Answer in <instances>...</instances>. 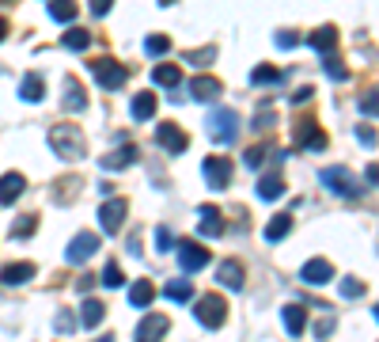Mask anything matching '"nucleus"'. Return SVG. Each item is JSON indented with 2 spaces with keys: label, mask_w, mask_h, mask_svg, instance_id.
<instances>
[{
  "label": "nucleus",
  "mask_w": 379,
  "mask_h": 342,
  "mask_svg": "<svg viewBox=\"0 0 379 342\" xmlns=\"http://www.w3.org/2000/svg\"><path fill=\"white\" fill-rule=\"evenodd\" d=\"M50 145H53V152H57L61 160H84V152H87L80 129H72V126H53L50 129Z\"/></svg>",
  "instance_id": "nucleus-1"
},
{
  "label": "nucleus",
  "mask_w": 379,
  "mask_h": 342,
  "mask_svg": "<svg viewBox=\"0 0 379 342\" xmlns=\"http://www.w3.org/2000/svg\"><path fill=\"white\" fill-rule=\"evenodd\" d=\"M205 129H209V137H213L216 145H231L236 134H239V114H236V110H228V107H220V110L209 114Z\"/></svg>",
  "instance_id": "nucleus-2"
},
{
  "label": "nucleus",
  "mask_w": 379,
  "mask_h": 342,
  "mask_svg": "<svg viewBox=\"0 0 379 342\" xmlns=\"http://www.w3.org/2000/svg\"><path fill=\"white\" fill-rule=\"evenodd\" d=\"M92 76H95V84L103 87V92H118V87H126V80H129L126 65H118L114 58L92 61Z\"/></svg>",
  "instance_id": "nucleus-3"
},
{
  "label": "nucleus",
  "mask_w": 379,
  "mask_h": 342,
  "mask_svg": "<svg viewBox=\"0 0 379 342\" xmlns=\"http://www.w3.org/2000/svg\"><path fill=\"white\" fill-rule=\"evenodd\" d=\"M194 316H197V324H202V327L216 331V327H224V319H228V301H224V296H216V293H209V296L197 301Z\"/></svg>",
  "instance_id": "nucleus-4"
},
{
  "label": "nucleus",
  "mask_w": 379,
  "mask_h": 342,
  "mask_svg": "<svg viewBox=\"0 0 379 342\" xmlns=\"http://www.w3.org/2000/svg\"><path fill=\"white\" fill-rule=\"evenodd\" d=\"M319 183L330 186V191L341 194V198H361V183L349 175V168H326V171H319Z\"/></svg>",
  "instance_id": "nucleus-5"
},
{
  "label": "nucleus",
  "mask_w": 379,
  "mask_h": 342,
  "mask_svg": "<svg viewBox=\"0 0 379 342\" xmlns=\"http://www.w3.org/2000/svg\"><path fill=\"white\" fill-rule=\"evenodd\" d=\"M126 213H129V202H126V198H106V202L99 205V225H103V233H106V236L121 233Z\"/></svg>",
  "instance_id": "nucleus-6"
},
{
  "label": "nucleus",
  "mask_w": 379,
  "mask_h": 342,
  "mask_svg": "<svg viewBox=\"0 0 379 342\" xmlns=\"http://www.w3.org/2000/svg\"><path fill=\"white\" fill-rule=\"evenodd\" d=\"M175 251H178V267L186 274H197V270L209 267V251L197 244V240H182V244H175Z\"/></svg>",
  "instance_id": "nucleus-7"
},
{
  "label": "nucleus",
  "mask_w": 379,
  "mask_h": 342,
  "mask_svg": "<svg viewBox=\"0 0 379 342\" xmlns=\"http://www.w3.org/2000/svg\"><path fill=\"white\" fill-rule=\"evenodd\" d=\"M202 171H205V183L213 186V191H224V186H231V160L209 156V160L202 164Z\"/></svg>",
  "instance_id": "nucleus-8"
},
{
  "label": "nucleus",
  "mask_w": 379,
  "mask_h": 342,
  "mask_svg": "<svg viewBox=\"0 0 379 342\" xmlns=\"http://www.w3.org/2000/svg\"><path fill=\"white\" fill-rule=\"evenodd\" d=\"M220 92H224V84H220L216 76H205V73H197L194 84H190V95H194L197 103H216Z\"/></svg>",
  "instance_id": "nucleus-9"
},
{
  "label": "nucleus",
  "mask_w": 379,
  "mask_h": 342,
  "mask_svg": "<svg viewBox=\"0 0 379 342\" xmlns=\"http://www.w3.org/2000/svg\"><path fill=\"white\" fill-rule=\"evenodd\" d=\"M167 327H171V324H167V316H144L141 319V324H137V335H133V342H160L163 335H167Z\"/></svg>",
  "instance_id": "nucleus-10"
},
{
  "label": "nucleus",
  "mask_w": 379,
  "mask_h": 342,
  "mask_svg": "<svg viewBox=\"0 0 379 342\" xmlns=\"http://www.w3.org/2000/svg\"><path fill=\"white\" fill-rule=\"evenodd\" d=\"M95 251H99V236L95 233H76V240L69 244V255H65V259H69V262H87Z\"/></svg>",
  "instance_id": "nucleus-11"
},
{
  "label": "nucleus",
  "mask_w": 379,
  "mask_h": 342,
  "mask_svg": "<svg viewBox=\"0 0 379 342\" xmlns=\"http://www.w3.org/2000/svg\"><path fill=\"white\" fill-rule=\"evenodd\" d=\"M155 141H160L167 152H175V156H178V152H186V145H190L186 134H182V129H178L175 122H163L160 129H155Z\"/></svg>",
  "instance_id": "nucleus-12"
},
{
  "label": "nucleus",
  "mask_w": 379,
  "mask_h": 342,
  "mask_svg": "<svg viewBox=\"0 0 379 342\" xmlns=\"http://www.w3.org/2000/svg\"><path fill=\"white\" fill-rule=\"evenodd\" d=\"M23 191H27V179L19 171L0 175V205H12L16 198H23Z\"/></svg>",
  "instance_id": "nucleus-13"
},
{
  "label": "nucleus",
  "mask_w": 379,
  "mask_h": 342,
  "mask_svg": "<svg viewBox=\"0 0 379 342\" xmlns=\"http://www.w3.org/2000/svg\"><path fill=\"white\" fill-rule=\"evenodd\" d=\"M216 282L228 285L231 293H239L243 285H247V274H243V267H239L236 259H224V262H220V270H216Z\"/></svg>",
  "instance_id": "nucleus-14"
},
{
  "label": "nucleus",
  "mask_w": 379,
  "mask_h": 342,
  "mask_svg": "<svg viewBox=\"0 0 379 342\" xmlns=\"http://www.w3.org/2000/svg\"><path fill=\"white\" fill-rule=\"evenodd\" d=\"M137 145H121L118 152H110V156H103V171H126L129 164H137Z\"/></svg>",
  "instance_id": "nucleus-15"
},
{
  "label": "nucleus",
  "mask_w": 379,
  "mask_h": 342,
  "mask_svg": "<svg viewBox=\"0 0 379 342\" xmlns=\"http://www.w3.org/2000/svg\"><path fill=\"white\" fill-rule=\"evenodd\" d=\"M31 278H35V262H8L0 270V285H23Z\"/></svg>",
  "instance_id": "nucleus-16"
},
{
  "label": "nucleus",
  "mask_w": 379,
  "mask_h": 342,
  "mask_svg": "<svg viewBox=\"0 0 379 342\" xmlns=\"http://www.w3.org/2000/svg\"><path fill=\"white\" fill-rule=\"evenodd\" d=\"M307 42H311V50H315V53H334V46H338V27L326 23V27L311 31Z\"/></svg>",
  "instance_id": "nucleus-17"
},
{
  "label": "nucleus",
  "mask_w": 379,
  "mask_h": 342,
  "mask_svg": "<svg viewBox=\"0 0 379 342\" xmlns=\"http://www.w3.org/2000/svg\"><path fill=\"white\" fill-rule=\"evenodd\" d=\"M300 278H304L307 285H322V282H330V278H334V267H330L326 259H311V262H304Z\"/></svg>",
  "instance_id": "nucleus-18"
},
{
  "label": "nucleus",
  "mask_w": 379,
  "mask_h": 342,
  "mask_svg": "<svg viewBox=\"0 0 379 342\" xmlns=\"http://www.w3.org/2000/svg\"><path fill=\"white\" fill-rule=\"evenodd\" d=\"M197 220H202L197 228H202L205 236H220V233H224V213H220L216 205H202V209H197Z\"/></svg>",
  "instance_id": "nucleus-19"
},
{
  "label": "nucleus",
  "mask_w": 379,
  "mask_h": 342,
  "mask_svg": "<svg viewBox=\"0 0 379 342\" xmlns=\"http://www.w3.org/2000/svg\"><path fill=\"white\" fill-rule=\"evenodd\" d=\"M285 194V179H281V171H265L262 179H258V198H265V202H277V198Z\"/></svg>",
  "instance_id": "nucleus-20"
},
{
  "label": "nucleus",
  "mask_w": 379,
  "mask_h": 342,
  "mask_svg": "<svg viewBox=\"0 0 379 342\" xmlns=\"http://www.w3.org/2000/svg\"><path fill=\"white\" fill-rule=\"evenodd\" d=\"M42 95H46V80H42L38 73H27L23 80H19V99H23V103H38Z\"/></svg>",
  "instance_id": "nucleus-21"
},
{
  "label": "nucleus",
  "mask_w": 379,
  "mask_h": 342,
  "mask_svg": "<svg viewBox=\"0 0 379 342\" xmlns=\"http://www.w3.org/2000/svg\"><path fill=\"white\" fill-rule=\"evenodd\" d=\"M281 316H285V331H288V335H304V331H307V308L304 304H288Z\"/></svg>",
  "instance_id": "nucleus-22"
},
{
  "label": "nucleus",
  "mask_w": 379,
  "mask_h": 342,
  "mask_svg": "<svg viewBox=\"0 0 379 342\" xmlns=\"http://www.w3.org/2000/svg\"><path fill=\"white\" fill-rule=\"evenodd\" d=\"M300 145L307 152H322L326 149V137H322V129L315 122H300Z\"/></svg>",
  "instance_id": "nucleus-23"
},
{
  "label": "nucleus",
  "mask_w": 379,
  "mask_h": 342,
  "mask_svg": "<svg viewBox=\"0 0 379 342\" xmlns=\"http://www.w3.org/2000/svg\"><path fill=\"white\" fill-rule=\"evenodd\" d=\"M129 114L137 118V122H148V118L155 114V95H152V92H141V95H133V107H129Z\"/></svg>",
  "instance_id": "nucleus-24"
},
{
  "label": "nucleus",
  "mask_w": 379,
  "mask_h": 342,
  "mask_svg": "<svg viewBox=\"0 0 379 342\" xmlns=\"http://www.w3.org/2000/svg\"><path fill=\"white\" fill-rule=\"evenodd\" d=\"M152 301H155V285H152V282L129 285V304H133V308H148Z\"/></svg>",
  "instance_id": "nucleus-25"
},
{
  "label": "nucleus",
  "mask_w": 379,
  "mask_h": 342,
  "mask_svg": "<svg viewBox=\"0 0 379 342\" xmlns=\"http://www.w3.org/2000/svg\"><path fill=\"white\" fill-rule=\"evenodd\" d=\"M65 110H84L87 107V92H84V84H76V80H69L65 84V103H61Z\"/></svg>",
  "instance_id": "nucleus-26"
},
{
  "label": "nucleus",
  "mask_w": 379,
  "mask_h": 342,
  "mask_svg": "<svg viewBox=\"0 0 379 342\" xmlns=\"http://www.w3.org/2000/svg\"><path fill=\"white\" fill-rule=\"evenodd\" d=\"M80 324H84V327H99V324H103V301L87 296L84 308H80Z\"/></svg>",
  "instance_id": "nucleus-27"
},
{
  "label": "nucleus",
  "mask_w": 379,
  "mask_h": 342,
  "mask_svg": "<svg viewBox=\"0 0 379 342\" xmlns=\"http://www.w3.org/2000/svg\"><path fill=\"white\" fill-rule=\"evenodd\" d=\"M288 228H292V217H288V213H277L270 225H265V240H270V244H277V240L288 236Z\"/></svg>",
  "instance_id": "nucleus-28"
},
{
  "label": "nucleus",
  "mask_w": 379,
  "mask_h": 342,
  "mask_svg": "<svg viewBox=\"0 0 379 342\" xmlns=\"http://www.w3.org/2000/svg\"><path fill=\"white\" fill-rule=\"evenodd\" d=\"M178 80H182V73L175 65H155L152 69V84H160V87H178Z\"/></svg>",
  "instance_id": "nucleus-29"
},
{
  "label": "nucleus",
  "mask_w": 379,
  "mask_h": 342,
  "mask_svg": "<svg viewBox=\"0 0 379 342\" xmlns=\"http://www.w3.org/2000/svg\"><path fill=\"white\" fill-rule=\"evenodd\" d=\"M50 16L57 23H72L76 19V0H50Z\"/></svg>",
  "instance_id": "nucleus-30"
},
{
  "label": "nucleus",
  "mask_w": 379,
  "mask_h": 342,
  "mask_svg": "<svg viewBox=\"0 0 379 342\" xmlns=\"http://www.w3.org/2000/svg\"><path fill=\"white\" fill-rule=\"evenodd\" d=\"M65 46H69V50H76V53H84L87 46H92V35H87V31L84 27H72V31H65Z\"/></svg>",
  "instance_id": "nucleus-31"
},
{
  "label": "nucleus",
  "mask_w": 379,
  "mask_h": 342,
  "mask_svg": "<svg viewBox=\"0 0 379 342\" xmlns=\"http://www.w3.org/2000/svg\"><path fill=\"white\" fill-rule=\"evenodd\" d=\"M163 293L171 296V301L182 304V301H190V296H194V285H190L186 278H175V282H167V285H163Z\"/></svg>",
  "instance_id": "nucleus-32"
},
{
  "label": "nucleus",
  "mask_w": 379,
  "mask_h": 342,
  "mask_svg": "<svg viewBox=\"0 0 379 342\" xmlns=\"http://www.w3.org/2000/svg\"><path fill=\"white\" fill-rule=\"evenodd\" d=\"M356 107H361V114H364V118H379V84H375V87H368Z\"/></svg>",
  "instance_id": "nucleus-33"
},
{
  "label": "nucleus",
  "mask_w": 379,
  "mask_h": 342,
  "mask_svg": "<svg viewBox=\"0 0 379 342\" xmlns=\"http://www.w3.org/2000/svg\"><path fill=\"white\" fill-rule=\"evenodd\" d=\"M251 80H254V84H281V80H285V73H281V69H273V65H258V69L251 73Z\"/></svg>",
  "instance_id": "nucleus-34"
},
{
  "label": "nucleus",
  "mask_w": 379,
  "mask_h": 342,
  "mask_svg": "<svg viewBox=\"0 0 379 342\" xmlns=\"http://www.w3.org/2000/svg\"><path fill=\"white\" fill-rule=\"evenodd\" d=\"M103 285L106 289H121V285H126V274H121L118 262H106L103 267Z\"/></svg>",
  "instance_id": "nucleus-35"
},
{
  "label": "nucleus",
  "mask_w": 379,
  "mask_h": 342,
  "mask_svg": "<svg viewBox=\"0 0 379 342\" xmlns=\"http://www.w3.org/2000/svg\"><path fill=\"white\" fill-rule=\"evenodd\" d=\"M265 156H270V149H265V145H251L247 152H243V164H247V168H251V171H258Z\"/></svg>",
  "instance_id": "nucleus-36"
},
{
  "label": "nucleus",
  "mask_w": 379,
  "mask_h": 342,
  "mask_svg": "<svg viewBox=\"0 0 379 342\" xmlns=\"http://www.w3.org/2000/svg\"><path fill=\"white\" fill-rule=\"evenodd\" d=\"M144 50H148L152 58H163V53L171 50V38H167V35H148V38H144Z\"/></svg>",
  "instance_id": "nucleus-37"
},
{
  "label": "nucleus",
  "mask_w": 379,
  "mask_h": 342,
  "mask_svg": "<svg viewBox=\"0 0 379 342\" xmlns=\"http://www.w3.org/2000/svg\"><path fill=\"white\" fill-rule=\"evenodd\" d=\"M35 225H38V217L35 213H27V217H19L16 225H12V236L19 240H27V236H35Z\"/></svg>",
  "instance_id": "nucleus-38"
},
{
  "label": "nucleus",
  "mask_w": 379,
  "mask_h": 342,
  "mask_svg": "<svg viewBox=\"0 0 379 342\" xmlns=\"http://www.w3.org/2000/svg\"><path fill=\"white\" fill-rule=\"evenodd\" d=\"M171 247H175V233H171L167 225H160V228H155V251H160V255H167Z\"/></svg>",
  "instance_id": "nucleus-39"
},
{
  "label": "nucleus",
  "mask_w": 379,
  "mask_h": 342,
  "mask_svg": "<svg viewBox=\"0 0 379 342\" xmlns=\"http://www.w3.org/2000/svg\"><path fill=\"white\" fill-rule=\"evenodd\" d=\"M53 331H57V335H72V331H76V316L72 312H57V316H53Z\"/></svg>",
  "instance_id": "nucleus-40"
},
{
  "label": "nucleus",
  "mask_w": 379,
  "mask_h": 342,
  "mask_svg": "<svg viewBox=\"0 0 379 342\" xmlns=\"http://www.w3.org/2000/svg\"><path fill=\"white\" fill-rule=\"evenodd\" d=\"M213 58H216V46H205V50H190V53H186V61H190V65H209Z\"/></svg>",
  "instance_id": "nucleus-41"
},
{
  "label": "nucleus",
  "mask_w": 379,
  "mask_h": 342,
  "mask_svg": "<svg viewBox=\"0 0 379 342\" xmlns=\"http://www.w3.org/2000/svg\"><path fill=\"white\" fill-rule=\"evenodd\" d=\"M326 76H330V80H345V76H349V73H345V65L338 61V53H326Z\"/></svg>",
  "instance_id": "nucleus-42"
},
{
  "label": "nucleus",
  "mask_w": 379,
  "mask_h": 342,
  "mask_svg": "<svg viewBox=\"0 0 379 342\" xmlns=\"http://www.w3.org/2000/svg\"><path fill=\"white\" fill-rule=\"evenodd\" d=\"M341 296H345V301H356V296H364V285L356 278H345L341 282Z\"/></svg>",
  "instance_id": "nucleus-43"
},
{
  "label": "nucleus",
  "mask_w": 379,
  "mask_h": 342,
  "mask_svg": "<svg viewBox=\"0 0 379 342\" xmlns=\"http://www.w3.org/2000/svg\"><path fill=\"white\" fill-rule=\"evenodd\" d=\"M356 141H361L364 149H375V141H379V137H375V129H372V126H356Z\"/></svg>",
  "instance_id": "nucleus-44"
},
{
  "label": "nucleus",
  "mask_w": 379,
  "mask_h": 342,
  "mask_svg": "<svg viewBox=\"0 0 379 342\" xmlns=\"http://www.w3.org/2000/svg\"><path fill=\"white\" fill-rule=\"evenodd\" d=\"M277 46L292 50V46H300V35H296V31H277Z\"/></svg>",
  "instance_id": "nucleus-45"
},
{
  "label": "nucleus",
  "mask_w": 379,
  "mask_h": 342,
  "mask_svg": "<svg viewBox=\"0 0 379 342\" xmlns=\"http://www.w3.org/2000/svg\"><path fill=\"white\" fill-rule=\"evenodd\" d=\"M110 8H114V0H92V16L95 19H106Z\"/></svg>",
  "instance_id": "nucleus-46"
},
{
  "label": "nucleus",
  "mask_w": 379,
  "mask_h": 342,
  "mask_svg": "<svg viewBox=\"0 0 379 342\" xmlns=\"http://www.w3.org/2000/svg\"><path fill=\"white\" fill-rule=\"evenodd\" d=\"M330 331H334V319H322V324H319V335H322V338H326V335H330Z\"/></svg>",
  "instance_id": "nucleus-47"
},
{
  "label": "nucleus",
  "mask_w": 379,
  "mask_h": 342,
  "mask_svg": "<svg viewBox=\"0 0 379 342\" xmlns=\"http://www.w3.org/2000/svg\"><path fill=\"white\" fill-rule=\"evenodd\" d=\"M364 175H368V183H379V168H375V164H372V168H368Z\"/></svg>",
  "instance_id": "nucleus-48"
},
{
  "label": "nucleus",
  "mask_w": 379,
  "mask_h": 342,
  "mask_svg": "<svg viewBox=\"0 0 379 342\" xmlns=\"http://www.w3.org/2000/svg\"><path fill=\"white\" fill-rule=\"evenodd\" d=\"M4 38H8V19L0 16V42H4Z\"/></svg>",
  "instance_id": "nucleus-49"
},
{
  "label": "nucleus",
  "mask_w": 379,
  "mask_h": 342,
  "mask_svg": "<svg viewBox=\"0 0 379 342\" xmlns=\"http://www.w3.org/2000/svg\"><path fill=\"white\" fill-rule=\"evenodd\" d=\"M95 342H114V335H106V338H95Z\"/></svg>",
  "instance_id": "nucleus-50"
},
{
  "label": "nucleus",
  "mask_w": 379,
  "mask_h": 342,
  "mask_svg": "<svg viewBox=\"0 0 379 342\" xmlns=\"http://www.w3.org/2000/svg\"><path fill=\"white\" fill-rule=\"evenodd\" d=\"M372 316H375V319H379V304H375V312H372Z\"/></svg>",
  "instance_id": "nucleus-51"
}]
</instances>
